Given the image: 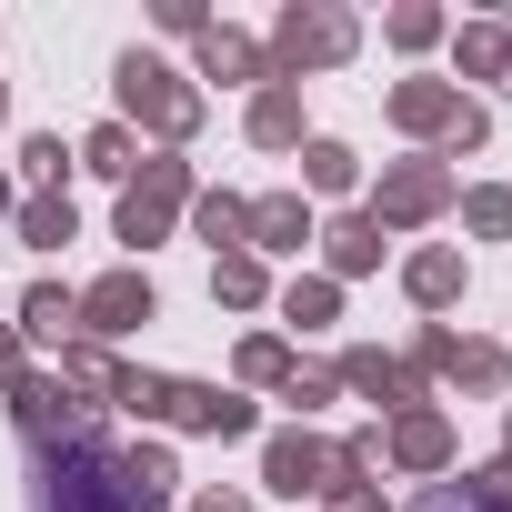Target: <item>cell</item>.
Segmentation results:
<instances>
[{
  "instance_id": "1",
  "label": "cell",
  "mask_w": 512,
  "mask_h": 512,
  "mask_svg": "<svg viewBox=\"0 0 512 512\" xmlns=\"http://www.w3.org/2000/svg\"><path fill=\"white\" fill-rule=\"evenodd\" d=\"M91 312H101V322H111V332H121V322H131V312H141V292H131V282H111V292H101V302H91Z\"/></svg>"
}]
</instances>
